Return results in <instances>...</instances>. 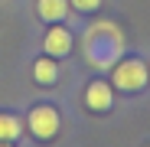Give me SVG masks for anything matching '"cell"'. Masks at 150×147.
Here are the masks:
<instances>
[{
  "instance_id": "52a82bcc",
  "label": "cell",
  "mask_w": 150,
  "mask_h": 147,
  "mask_svg": "<svg viewBox=\"0 0 150 147\" xmlns=\"http://www.w3.org/2000/svg\"><path fill=\"white\" fill-rule=\"evenodd\" d=\"M33 79H36L39 85H52V82L59 79V65H56V59H36V65H33Z\"/></svg>"
},
{
  "instance_id": "3957f363",
  "label": "cell",
  "mask_w": 150,
  "mask_h": 147,
  "mask_svg": "<svg viewBox=\"0 0 150 147\" xmlns=\"http://www.w3.org/2000/svg\"><path fill=\"white\" fill-rule=\"evenodd\" d=\"M59 111L52 108V105H36L33 111H30V118H26V128L33 131V137H39V141H52L56 134H59Z\"/></svg>"
},
{
  "instance_id": "ba28073f",
  "label": "cell",
  "mask_w": 150,
  "mask_h": 147,
  "mask_svg": "<svg viewBox=\"0 0 150 147\" xmlns=\"http://www.w3.org/2000/svg\"><path fill=\"white\" fill-rule=\"evenodd\" d=\"M20 118L16 114H4L0 111V141H16L20 137Z\"/></svg>"
},
{
  "instance_id": "9c48e42d",
  "label": "cell",
  "mask_w": 150,
  "mask_h": 147,
  "mask_svg": "<svg viewBox=\"0 0 150 147\" xmlns=\"http://www.w3.org/2000/svg\"><path fill=\"white\" fill-rule=\"evenodd\" d=\"M69 7L79 10V13H91V10L101 7V0H69Z\"/></svg>"
},
{
  "instance_id": "8992f818",
  "label": "cell",
  "mask_w": 150,
  "mask_h": 147,
  "mask_svg": "<svg viewBox=\"0 0 150 147\" xmlns=\"http://www.w3.org/2000/svg\"><path fill=\"white\" fill-rule=\"evenodd\" d=\"M65 10H69V0H36V13H39V20H46V23L65 20Z\"/></svg>"
},
{
  "instance_id": "7a4b0ae2",
  "label": "cell",
  "mask_w": 150,
  "mask_h": 147,
  "mask_svg": "<svg viewBox=\"0 0 150 147\" xmlns=\"http://www.w3.org/2000/svg\"><path fill=\"white\" fill-rule=\"evenodd\" d=\"M150 79V69L140 59H124L111 65V85H117L121 92H140Z\"/></svg>"
},
{
  "instance_id": "30bf717a",
  "label": "cell",
  "mask_w": 150,
  "mask_h": 147,
  "mask_svg": "<svg viewBox=\"0 0 150 147\" xmlns=\"http://www.w3.org/2000/svg\"><path fill=\"white\" fill-rule=\"evenodd\" d=\"M0 147H13V144H10V141H0Z\"/></svg>"
},
{
  "instance_id": "277c9868",
  "label": "cell",
  "mask_w": 150,
  "mask_h": 147,
  "mask_svg": "<svg viewBox=\"0 0 150 147\" xmlns=\"http://www.w3.org/2000/svg\"><path fill=\"white\" fill-rule=\"evenodd\" d=\"M111 98H114V92H111L108 82H91L85 88V108L95 111V114H105L111 108Z\"/></svg>"
},
{
  "instance_id": "6da1fadb",
  "label": "cell",
  "mask_w": 150,
  "mask_h": 147,
  "mask_svg": "<svg viewBox=\"0 0 150 147\" xmlns=\"http://www.w3.org/2000/svg\"><path fill=\"white\" fill-rule=\"evenodd\" d=\"M82 56L91 69H111L124 56V30L111 20H98L82 36Z\"/></svg>"
},
{
  "instance_id": "5b68a950",
  "label": "cell",
  "mask_w": 150,
  "mask_h": 147,
  "mask_svg": "<svg viewBox=\"0 0 150 147\" xmlns=\"http://www.w3.org/2000/svg\"><path fill=\"white\" fill-rule=\"evenodd\" d=\"M42 49H46V56H69L72 53V33L65 30V26H52L46 33V39H42Z\"/></svg>"
}]
</instances>
